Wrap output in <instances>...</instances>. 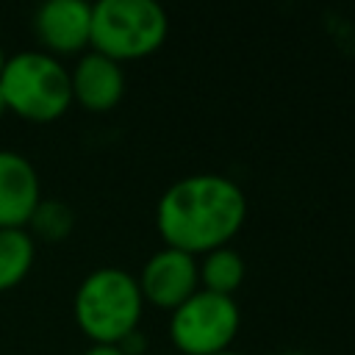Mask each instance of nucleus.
<instances>
[{"instance_id": "16", "label": "nucleus", "mask_w": 355, "mask_h": 355, "mask_svg": "<svg viewBox=\"0 0 355 355\" xmlns=\"http://www.w3.org/2000/svg\"><path fill=\"white\" fill-rule=\"evenodd\" d=\"M216 355H244V352H236V349H225V352H216Z\"/></svg>"}, {"instance_id": "15", "label": "nucleus", "mask_w": 355, "mask_h": 355, "mask_svg": "<svg viewBox=\"0 0 355 355\" xmlns=\"http://www.w3.org/2000/svg\"><path fill=\"white\" fill-rule=\"evenodd\" d=\"M6 108H8V105H6V97H3V89H0V114H3Z\"/></svg>"}, {"instance_id": "7", "label": "nucleus", "mask_w": 355, "mask_h": 355, "mask_svg": "<svg viewBox=\"0 0 355 355\" xmlns=\"http://www.w3.org/2000/svg\"><path fill=\"white\" fill-rule=\"evenodd\" d=\"M33 28L50 53H78L92 39V6L83 0H47L39 6Z\"/></svg>"}, {"instance_id": "9", "label": "nucleus", "mask_w": 355, "mask_h": 355, "mask_svg": "<svg viewBox=\"0 0 355 355\" xmlns=\"http://www.w3.org/2000/svg\"><path fill=\"white\" fill-rule=\"evenodd\" d=\"M69 86L72 100L86 111H111L125 94V72L116 61L92 50L69 72Z\"/></svg>"}, {"instance_id": "12", "label": "nucleus", "mask_w": 355, "mask_h": 355, "mask_svg": "<svg viewBox=\"0 0 355 355\" xmlns=\"http://www.w3.org/2000/svg\"><path fill=\"white\" fill-rule=\"evenodd\" d=\"M33 227L44 239H64L72 227V211L64 202H39L33 216Z\"/></svg>"}, {"instance_id": "10", "label": "nucleus", "mask_w": 355, "mask_h": 355, "mask_svg": "<svg viewBox=\"0 0 355 355\" xmlns=\"http://www.w3.org/2000/svg\"><path fill=\"white\" fill-rule=\"evenodd\" d=\"M197 269H200V288L222 294V297H233L241 288L244 275H247V263L241 252L233 247H216L205 252Z\"/></svg>"}, {"instance_id": "3", "label": "nucleus", "mask_w": 355, "mask_h": 355, "mask_svg": "<svg viewBox=\"0 0 355 355\" xmlns=\"http://www.w3.org/2000/svg\"><path fill=\"white\" fill-rule=\"evenodd\" d=\"M166 33L169 19L155 0H100L92 6L89 44L116 64L155 53Z\"/></svg>"}, {"instance_id": "17", "label": "nucleus", "mask_w": 355, "mask_h": 355, "mask_svg": "<svg viewBox=\"0 0 355 355\" xmlns=\"http://www.w3.org/2000/svg\"><path fill=\"white\" fill-rule=\"evenodd\" d=\"M280 355H308V352H297V349H291V352H280Z\"/></svg>"}, {"instance_id": "11", "label": "nucleus", "mask_w": 355, "mask_h": 355, "mask_svg": "<svg viewBox=\"0 0 355 355\" xmlns=\"http://www.w3.org/2000/svg\"><path fill=\"white\" fill-rule=\"evenodd\" d=\"M33 266V239L17 227H0V291L14 288Z\"/></svg>"}, {"instance_id": "2", "label": "nucleus", "mask_w": 355, "mask_h": 355, "mask_svg": "<svg viewBox=\"0 0 355 355\" xmlns=\"http://www.w3.org/2000/svg\"><path fill=\"white\" fill-rule=\"evenodd\" d=\"M144 297L130 272L100 266L83 277L75 294V322L94 344H119L139 330Z\"/></svg>"}, {"instance_id": "1", "label": "nucleus", "mask_w": 355, "mask_h": 355, "mask_svg": "<svg viewBox=\"0 0 355 355\" xmlns=\"http://www.w3.org/2000/svg\"><path fill=\"white\" fill-rule=\"evenodd\" d=\"M247 222L244 189L219 172H200L175 180L155 205V227L166 247L205 255L227 247Z\"/></svg>"}, {"instance_id": "18", "label": "nucleus", "mask_w": 355, "mask_h": 355, "mask_svg": "<svg viewBox=\"0 0 355 355\" xmlns=\"http://www.w3.org/2000/svg\"><path fill=\"white\" fill-rule=\"evenodd\" d=\"M3 64H6V58H3V50H0V69H3Z\"/></svg>"}, {"instance_id": "4", "label": "nucleus", "mask_w": 355, "mask_h": 355, "mask_svg": "<svg viewBox=\"0 0 355 355\" xmlns=\"http://www.w3.org/2000/svg\"><path fill=\"white\" fill-rule=\"evenodd\" d=\"M6 105L31 122H53L72 103L69 72L50 53H19L0 69Z\"/></svg>"}, {"instance_id": "6", "label": "nucleus", "mask_w": 355, "mask_h": 355, "mask_svg": "<svg viewBox=\"0 0 355 355\" xmlns=\"http://www.w3.org/2000/svg\"><path fill=\"white\" fill-rule=\"evenodd\" d=\"M136 283L144 302H153L155 308H164V311H175L200 288L197 258L189 252L164 247L147 258Z\"/></svg>"}, {"instance_id": "14", "label": "nucleus", "mask_w": 355, "mask_h": 355, "mask_svg": "<svg viewBox=\"0 0 355 355\" xmlns=\"http://www.w3.org/2000/svg\"><path fill=\"white\" fill-rule=\"evenodd\" d=\"M83 355H125V352L116 344H92Z\"/></svg>"}, {"instance_id": "8", "label": "nucleus", "mask_w": 355, "mask_h": 355, "mask_svg": "<svg viewBox=\"0 0 355 355\" xmlns=\"http://www.w3.org/2000/svg\"><path fill=\"white\" fill-rule=\"evenodd\" d=\"M39 178L19 153L0 150V227L22 230L39 205Z\"/></svg>"}, {"instance_id": "13", "label": "nucleus", "mask_w": 355, "mask_h": 355, "mask_svg": "<svg viewBox=\"0 0 355 355\" xmlns=\"http://www.w3.org/2000/svg\"><path fill=\"white\" fill-rule=\"evenodd\" d=\"M116 347H119L125 355H141V352H144V347H147V338H144V333L133 330V333H130V336H125Z\"/></svg>"}, {"instance_id": "5", "label": "nucleus", "mask_w": 355, "mask_h": 355, "mask_svg": "<svg viewBox=\"0 0 355 355\" xmlns=\"http://www.w3.org/2000/svg\"><path fill=\"white\" fill-rule=\"evenodd\" d=\"M241 327V311L233 297L197 288L169 316V338L183 355H216L230 349Z\"/></svg>"}]
</instances>
